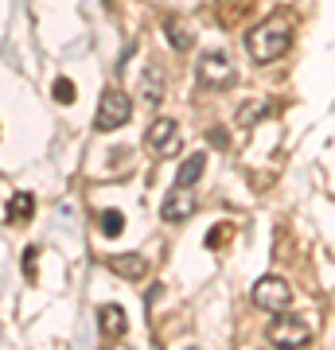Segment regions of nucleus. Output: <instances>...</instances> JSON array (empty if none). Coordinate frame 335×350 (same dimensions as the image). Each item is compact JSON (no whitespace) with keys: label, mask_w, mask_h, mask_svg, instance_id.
Returning <instances> with one entry per match:
<instances>
[{"label":"nucleus","mask_w":335,"mask_h":350,"mask_svg":"<svg viewBox=\"0 0 335 350\" xmlns=\"http://www.w3.org/2000/svg\"><path fill=\"white\" fill-rule=\"evenodd\" d=\"M137 94H140V101H145V105H160V101H164V75L156 70V66H149V70L140 75Z\"/></svg>","instance_id":"9"},{"label":"nucleus","mask_w":335,"mask_h":350,"mask_svg":"<svg viewBox=\"0 0 335 350\" xmlns=\"http://www.w3.org/2000/svg\"><path fill=\"white\" fill-rule=\"evenodd\" d=\"M145 144H149V152H152V156H160V160L175 156V152L184 148L179 125H175L172 117H156V121L149 125V133H145Z\"/></svg>","instance_id":"6"},{"label":"nucleus","mask_w":335,"mask_h":350,"mask_svg":"<svg viewBox=\"0 0 335 350\" xmlns=\"http://www.w3.org/2000/svg\"><path fill=\"white\" fill-rule=\"evenodd\" d=\"M164 36L172 39V47H175V51H187L191 43H195V39H191V31H187V27L179 24L175 16H168V20H164Z\"/></svg>","instance_id":"13"},{"label":"nucleus","mask_w":335,"mask_h":350,"mask_svg":"<svg viewBox=\"0 0 335 350\" xmlns=\"http://www.w3.org/2000/svg\"><path fill=\"white\" fill-rule=\"evenodd\" d=\"M129 117H133V98L125 90H101L98 113H94V129L98 133H113V129L129 125Z\"/></svg>","instance_id":"3"},{"label":"nucleus","mask_w":335,"mask_h":350,"mask_svg":"<svg viewBox=\"0 0 335 350\" xmlns=\"http://www.w3.org/2000/svg\"><path fill=\"white\" fill-rule=\"evenodd\" d=\"M273 113V101H246L242 109H238V125H258Z\"/></svg>","instance_id":"12"},{"label":"nucleus","mask_w":335,"mask_h":350,"mask_svg":"<svg viewBox=\"0 0 335 350\" xmlns=\"http://www.w3.org/2000/svg\"><path fill=\"white\" fill-rule=\"evenodd\" d=\"M203 167H207V156H203V152H191V156L179 163V172H175V187H195L199 179H203Z\"/></svg>","instance_id":"10"},{"label":"nucleus","mask_w":335,"mask_h":350,"mask_svg":"<svg viewBox=\"0 0 335 350\" xmlns=\"http://www.w3.org/2000/svg\"><path fill=\"white\" fill-rule=\"evenodd\" d=\"M51 94H55V101H62V105H66V101H75V94H78V90H75V82H66V78H59Z\"/></svg>","instance_id":"16"},{"label":"nucleus","mask_w":335,"mask_h":350,"mask_svg":"<svg viewBox=\"0 0 335 350\" xmlns=\"http://www.w3.org/2000/svg\"><path fill=\"white\" fill-rule=\"evenodd\" d=\"M98 319H101V331H106V335H125V312L117 304L98 308Z\"/></svg>","instance_id":"11"},{"label":"nucleus","mask_w":335,"mask_h":350,"mask_svg":"<svg viewBox=\"0 0 335 350\" xmlns=\"http://www.w3.org/2000/svg\"><path fill=\"white\" fill-rule=\"evenodd\" d=\"M106 265H110L117 276H125V280H145V273H149V261L137 257V253H117V257H106Z\"/></svg>","instance_id":"8"},{"label":"nucleus","mask_w":335,"mask_h":350,"mask_svg":"<svg viewBox=\"0 0 335 350\" xmlns=\"http://www.w3.org/2000/svg\"><path fill=\"white\" fill-rule=\"evenodd\" d=\"M199 202L191 199V187H172V195L164 199V222H187L191 214H195Z\"/></svg>","instance_id":"7"},{"label":"nucleus","mask_w":335,"mask_h":350,"mask_svg":"<svg viewBox=\"0 0 335 350\" xmlns=\"http://www.w3.org/2000/svg\"><path fill=\"white\" fill-rule=\"evenodd\" d=\"M253 304L269 315L288 312L293 308V284H288L285 276H261L258 284H253Z\"/></svg>","instance_id":"5"},{"label":"nucleus","mask_w":335,"mask_h":350,"mask_svg":"<svg viewBox=\"0 0 335 350\" xmlns=\"http://www.w3.org/2000/svg\"><path fill=\"white\" fill-rule=\"evenodd\" d=\"M32 211H36V199H32L27 191H20V195L8 202V218H12V222H27V218H32Z\"/></svg>","instance_id":"14"},{"label":"nucleus","mask_w":335,"mask_h":350,"mask_svg":"<svg viewBox=\"0 0 335 350\" xmlns=\"http://www.w3.org/2000/svg\"><path fill=\"white\" fill-rule=\"evenodd\" d=\"M187 350H195V347H187Z\"/></svg>","instance_id":"17"},{"label":"nucleus","mask_w":335,"mask_h":350,"mask_svg":"<svg viewBox=\"0 0 335 350\" xmlns=\"http://www.w3.org/2000/svg\"><path fill=\"white\" fill-rule=\"evenodd\" d=\"M121 230H125V214L121 211H106L101 214V234H106V238H117Z\"/></svg>","instance_id":"15"},{"label":"nucleus","mask_w":335,"mask_h":350,"mask_svg":"<svg viewBox=\"0 0 335 350\" xmlns=\"http://www.w3.org/2000/svg\"><path fill=\"white\" fill-rule=\"evenodd\" d=\"M195 78H199V86H207V90H230L238 82V66L226 51H203L199 66H195Z\"/></svg>","instance_id":"2"},{"label":"nucleus","mask_w":335,"mask_h":350,"mask_svg":"<svg viewBox=\"0 0 335 350\" xmlns=\"http://www.w3.org/2000/svg\"><path fill=\"white\" fill-rule=\"evenodd\" d=\"M265 338H269L277 350H300V347H308V342H312V327L304 323V319H297V315L281 312L273 323H269Z\"/></svg>","instance_id":"4"},{"label":"nucleus","mask_w":335,"mask_h":350,"mask_svg":"<svg viewBox=\"0 0 335 350\" xmlns=\"http://www.w3.org/2000/svg\"><path fill=\"white\" fill-rule=\"evenodd\" d=\"M288 47H293V24H288V16H269L258 27H249V36H246V51L253 63H277Z\"/></svg>","instance_id":"1"}]
</instances>
